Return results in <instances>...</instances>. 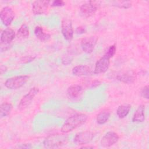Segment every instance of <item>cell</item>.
Wrapping results in <instances>:
<instances>
[{"label":"cell","instance_id":"6da1fadb","mask_svg":"<svg viewBox=\"0 0 149 149\" xmlns=\"http://www.w3.org/2000/svg\"><path fill=\"white\" fill-rule=\"evenodd\" d=\"M87 118L88 116L85 113H76L69 117L63 123L61 129V132L68 133L73 131L85 123Z\"/></svg>","mask_w":149,"mask_h":149},{"label":"cell","instance_id":"7a4b0ae2","mask_svg":"<svg viewBox=\"0 0 149 149\" xmlns=\"http://www.w3.org/2000/svg\"><path fill=\"white\" fill-rule=\"evenodd\" d=\"M69 140V136L66 133H56L49 135L43 141L45 148H59L66 145Z\"/></svg>","mask_w":149,"mask_h":149},{"label":"cell","instance_id":"3957f363","mask_svg":"<svg viewBox=\"0 0 149 149\" xmlns=\"http://www.w3.org/2000/svg\"><path fill=\"white\" fill-rule=\"evenodd\" d=\"M30 76L28 75L16 76L8 78L5 82V86L10 90H16L24 86L29 80Z\"/></svg>","mask_w":149,"mask_h":149},{"label":"cell","instance_id":"277c9868","mask_svg":"<svg viewBox=\"0 0 149 149\" xmlns=\"http://www.w3.org/2000/svg\"><path fill=\"white\" fill-rule=\"evenodd\" d=\"M15 37V32L11 28H6L3 30L1 34V51H6L10 46V44Z\"/></svg>","mask_w":149,"mask_h":149},{"label":"cell","instance_id":"5b68a950","mask_svg":"<svg viewBox=\"0 0 149 149\" xmlns=\"http://www.w3.org/2000/svg\"><path fill=\"white\" fill-rule=\"evenodd\" d=\"M100 3V1H90L87 3L83 4L80 8L81 15L86 17L93 16L98 9Z\"/></svg>","mask_w":149,"mask_h":149},{"label":"cell","instance_id":"8992f818","mask_svg":"<svg viewBox=\"0 0 149 149\" xmlns=\"http://www.w3.org/2000/svg\"><path fill=\"white\" fill-rule=\"evenodd\" d=\"M38 92L39 88L38 87H34L31 88L29 91L20 100L17 106L18 109L20 111H22L27 108L31 104L34 98L38 93Z\"/></svg>","mask_w":149,"mask_h":149},{"label":"cell","instance_id":"52a82bcc","mask_svg":"<svg viewBox=\"0 0 149 149\" xmlns=\"http://www.w3.org/2000/svg\"><path fill=\"white\" fill-rule=\"evenodd\" d=\"M110 59L105 54L100 58L95 63L93 73L98 74L106 72L109 67Z\"/></svg>","mask_w":149,"mask_h":149},{"label":"cell","instance_id":"ba28073f","mask_svg":"<svg viewBox=\"0 0 149 149\" xmlns=\"http://www.w3.org/2000/svg\"><path fill=\"white\" fill-rule=\"evenodd\" d=\"M94 136V133L91 131L81 132L76 134L74 137V142L77 145H84L91 142Z\"/></svg>","mask_w":149,"mask_h":149},{"label":"cell","instance_id":"9c48e42d","mask_svg":"<svg viewBox=\"0 0 149 149\" xmlns=\"http://www.w3.org/2000/svg\"><path fill=\"white\" fill-rule=\"evenodd\" d=\"M119 139V137L116 133L109 131L106 133L101 138L100 144L103 147H109L116 143Z\"/></svg>","mask_w":149,"mask_h":149},{"label":"cell","instance_id":"30bf717a","mask_svg":"<svg viewBox=\"0 0 149 149\" xmlns=\"http://www.w3.org/2000/svg\"><path fill=\"white\" fill-rule=\"evenodd\" d=\"M61 33L64 38L70 41L73 37V29L70 19H63L61 23Z\"/></svg>","mask_w":149,"mask_h":149},{"label":"cell","instance_id":"8fae6325","mask_svg":"<svg viewBox=\"0 0 149 149\" xmlns=\"http://www.w3.org/2000/svg\"><path fill=\"white\" fill-rule=\"evenodd\" d=\"M15 18V13L13 9L9 6L3 8L0 13V19L2 24L5 26H9Z\"/></svg>","mask_w":149,"mask_h":149},{"label":"cell","instance_id":"7c38bea8","mask_svg":"<svg viewBox=\"0 0 149 149\" xmlns=\"http://www.w3.org/2000/svg\"><path fill=\"white\" fill-rule=\"evenodd\" d=\"M97 38L94 36H89L83 38L81 41L82 50L86 54L91 53L97 44Z\"/></svg>","mask_w":149,"mask_h":149},{"label":"cell","instance_id":"4fadbf2b","mask_svg":"<svg viewBox=\"0 0 149 149\" xmlns=\"http://www.w3.org/2000/svg\"><path fill=\"white\" fill-rule=\"evenodd\" d=\"M50 1H35L32 3V11L35 15H41L45 13L48 8Z\"/></svg>","mask_w":149,"mask_h":149},{"label":"cell","instance_id":"5bb4252c","mask_svg":"<svg viewBox=\"0 0 149 149\" xmlns=\"http://www.w3.org/2000/svg\"><path fill=\"white\" fill-rule=\"evenodd\" d=\"M72 73L76 76H88L94 74L91 69L86 65H79L73 67Z\"/></svg>","mask_w":149,"mask_h":149},{"label":"cell","instance_id":"9a60e30c","mask_svg":"<svg viewBox=\"0 0 149 149\" xmlns=\"http://www.w3.org/2000/svg\"><path fill=\"white\" fill-rule=\"evenodd\" d=\"M83 93V88L80 85H72L69 87L66 90L68 98L71 100H76L80 98Z\"/></svg>","mask_w":149,"mask_h":149},{"label":"cell","instance_id":"2e32d148","mask_svg":"<svg viewBox=\"0 0 149 149\" xmlns=\"http://www.w3.org/2000/svg\"><path fill=\"white\" fill-rule=\"evenodd\" d=\"M145 120V106L140 105L134 112L132 117V122L141 123Z\"/></svg>","mask_w":149,"mask_h":149},{"label":"cell","instance_id":"e0dca14e","mask_svg":"<svg viewBox=\"0 0 149 149\" xmlns=\"http://www.w3.org/2000/svg\"><path fill=\"white\" fill-rule=\"evenodd\" d=\"M116 79L122 83L126 84H131L134 81L136 77L133 74L129 72H126L118 74L116 76Z\"/></svg>","mask_w":149,"mask_h":149},{"label":"cell","instance_id":"ac0fdd59","mask_svg":"<svg viewBox=\"0 0 149 149\" xmlns=\"http://www.w3.org/2000/svg\"><path fill=\"white\" fill-rule=\"evenodd\" d=\"M131 109V105L129 104H122L118 107L116 110V114L119 118L123 119L127 116Z\"/></svg>","mask_w":149,"mask_h":149},{"label":"cell","instance_id":"d6986e66","mask_svg":"<svg viewBox=\"0 0 149 149\" xmlns=\"http://www.w3.org/2000/svg\"><path fill=\"white\" fill-rule=\"evenodd\" d=\"M34 33L36 37L41 41H47L51 37V35L49 34L45 33L43 29L40 26H36L34 29Z\"/></svg>","mask_w":149,"mask_h":149},{"label":"cell","instance_id":"ffe728a7","mask_svg":"<svg viewBox=\"0 0 149 149\" xmlns=\"http://www.w3.org/2000/svg\"><path fill=\"white\" fill-rule=\"evenodd\" d=\"M13 106L10 103L3 102L0 106V116L1 118L8 116L12 109Z\"/></svg>","mask_w":149,"mask_h":149},{"label":"cell","instance_id":"44dd1931","mask_svg":"<svg viewBox=\"0 0 149 149\" xmlns=\"http://www.w3.org/2000/svg\"><path fill=\"white\" fill-rule=\"evenodd\" d=\"M110 116L111 113L109 111H102L97 115L96 118V121L99 125H104L108 121Z\"/></svg>","mask_w":149,"mask_h":149},{"label":"cell","instance_id":"7402d4cb","mask_svg":"<svg viewBox=\"0 0 149 149\" xmlns=\"http://www.w3.org/2000/svg\"><path fill=\"white\" fill-rule=\"evenodd\" d=\"M29 36V29L26 24H23L18 29L16 36L19 38H25Z\"/></svg>","mask_w":149,"mask_h":149},{"label":"cell","instance_id":"603a6c76","mask_svg":"<svg viewBox=\"0 0 149 149\" xmlns=\"http://www.w3.org/2000/svg\"><path fill=\"white\" fill-rule=\"evenodd\" d=\"M115 5L113 6H117L120 8H125V9H127L131 7L132 3L128 1H118V2H115Z\"/></svg>","mask_w":149,"mask_h":149},{"label":"cell","instance_id":"cb8c5ba5","mask_svg":"<svg viewBox=\"0 0 149 149\" xmlns=\"http://www.w3.org/2000/svg\"><path fill=\"white\" fill-rule=\"evenodd\" d=\"M116 50V45H112L109 46V47L108 48L107 51L105 53V55L108 56L109 58H111L115 54Z\"/></svg>","mask_w":149,"mask_h":149},{"label":"cell","instance_id":"d4e9b609","mask_svg":"<svg viewBox=\"0 0 149 149\" xmlns=\"http://www.w3.org/2000/svg\"><path fill=\"white\" fill-rule=\"evenodd\" d=\"M140 94L141 95L146 99H148L149 98V94H148V86H146L140 91Z\"/></svg>","mask_w":149,"mask_h":149},{"label":"cell","instance_id":"484cf974","mask_svg":"<svg viewBox=\"0 0 149 149\" xmlns=\"http://www.w3.org/2000/svg\"><path fill=\"white\" fill-rule=\"evenodd\" d=\"M35 58H36V56H33L31 55L25 56L24 57H22L20 59V61L23 63H27L33 61Z\"/></svg>","mask_w":149,"mask_h":149},{"label":"cell","instance_id":"4316f807","mask_svg":"<svg viewBox=\"0 0 149 149\" xmlns=\"http://www.w3.org/2000/svg\"><path fill=\"white\" fill-rule=\"evenodd\" d=\"M65 5V3L64 1L61 0H55L51 2V6L53 7H60L64 6Z\"/></svg>","mask_w":149,"mask_h":149},{"label":"cell","instance_id":"83f0119b","mask_svg":"<svg viewBox=\"0 0 149 149\" xmlns=\"http://www.w3.org/2000/svg\"><path fill=\"white\" fill-rule=\"evenodd\" d=\"M72 61V58L70 57V56H65L62 57V63L64 65H68L71 63Z\"/></svg>","mask_w":149,"mask_h":149},{"label":"cell","instance_id":"f1b7e54d","mask_svg":"<svg viewBox=\"0 0 149 149\" xmlns=\"http://www.w3.org/2000/svg\"><path fill=\"white\" fill-rule=\"evenodd\" d=\"M86 32V28L83 26H79L77 27L75 30V33L77 34H82Z\"/></svg>","mask_w":149,"mask_h":149},{"label":"cell","instance_id":"f546056e","mask_svg":"<svg viewBox=\"0 0 149 149\" xmlns=\"http://www.w3.org/2000/svg\"><path fill=\"white\" fill-rule=\"evenodd\" d=\"M101 82L98 80H94L91 84V88H96L97 87H98L100 85H101Z\"/></svg>","mask_w":149,"mask_h":149},{"label":"cell","instance_id":"4dcf8cb0","mask_svg":"<svg viewBox=\"0 0 149 149\" xmlns=\"http://www.w3.org/2000/svg\"><path fill=\"white\" fill-rule=\"evenodd\" d=\"M81 148H93V147H89V146H83Z\"/></svg>","mask_w":149,"mask_h":149}]
</instances>
